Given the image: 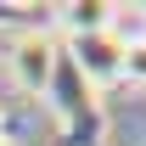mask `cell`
<instances>
[{
  "mask_svg": "<svg viewBox=\"0 0 146 146\" xmlns=\"http://www.w3.org/2000/svg\"><path fill=\"white\" fill-rule=\"evenodd\" d=\"M62 62L73 68V79L84 90H107L124 79V34L107 28V34H79L62 45Z\"/></svg>",
  "mask_w": 146,
  "mask_h": 146,
  "instance_id": "cell-2",
  "label": "cell"
},
{
  "mask_svg": "<svg viewBox=\"0 0 146 146\" xmlns=\"http://www.w3.org/2000/svg\"><path fill=\"white\" fill-rule=\"evenodd\" d=\"M0 135H6V107H0Z\"/></svg>",
  "mask_w": 146,
  "mask_h": 146,
  "instance_id": "cell-5",
  "label": "cell"
},
{
  "mask_svg": "<svg viewBox=\"0 0 146 146\" xmlns=\"http://www.w3.org/2000/svg\"><path fill=\"white\" fill-rule=\"evenodd\" d=\"M118 11H124V6H112V0H68V6H56V28L68 39L107 34V28H118Z\"/></svg>",
  "mask_w": 146,
  "mask_h": 146,
  "instance_id": "cell-3",
  "label": "cell"
},
{
  "mask_svg": "<svg viewBox=\"0 0 146 146\" xmlns=\"http://www.w3.org/2000/svg\"><path fill=\"white\" fill-rule=\"evenodd\" d=\"M0 146H17V141H11V135H0Z\"/></svg>",
  "mask_w": 146,
  "mask_h": 146,
  "instance_id": "cell-6",
  "label": "cell"
},
{
  "mask_svg": "<svg viewBox=\"0 0 146 146\" xmlns=\"http://www.w3.org/2000/svg\"><path fill=\"white\" fill-rule=\"evenodd\" d=\"M6 79H11L23 96L56 90V79H62V39H56L51 28H23V34H11V45H6Z\"/></svg>",
  "mask_w": 146,
  "mask_h": 146,
  "instance_id": "cell-1",
  "label": "cell"
},
{
  "mask_svg": "<svg viewBox=\"0 0 146 146\" xmlns=\"http://www.w3.org/2000/svg\"><path fill=\"white\" fill-rule=\"evenodd\" d=\"M124 79L146 84V34H124Z\"/></svg>",
  "mask_w": 146,
  "mask_h": 146,
  "instance_id": "cell-4",
  "label": "cell"
}]
</instances>
